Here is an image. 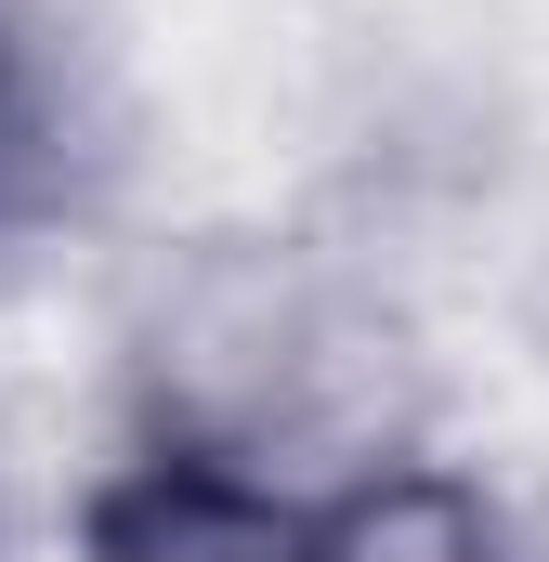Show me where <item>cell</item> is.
Wrapping results in <instances>:
<instances>
[{
  "label": "cell",
  "mask_w": 549,
  "mask_h": 562,
  "mask_svg": "<svg viewBox=\"0 0 549 562\" xmlns=\"http://www.w3.org/2000/svg\"><path fill=\"white\" fill-rule=\"evenodd\" d=\"M288 497H262L236 458L210 445H157L92 497V562H274L288 550Z\"/></svg>",
  "instance_id": "1"
},
{
  "label": "cell",
  "mask_w": 549,
  "mask_h": 562,
  "mask_svg": "<svg viewBox=\"0 0 549 562\" xmlns=\"http://www.w3.org/2000/svg\"><path fill=\"white\" fill-rule=\"evenodd\" d=\"M274 562H524V550H511V524H497L471 484H445V471H380V484L301 510Z\"/></svg>",
  "instance_id": "2"
},
{
  "label": "cell",
  "mask_w": 549,
  "mask_h": 562,
  "mask_svg": "<svg viewBox=\"0 0 549 562\" xmlns=\"http://www.w3.org/2000/svg\"><path fill=\"white\" fill-rule=\"evenodd\" d=\"M0 144H13V79H0Z\"/></svg>",
  "instance_id": "3"
}]
</instances>
